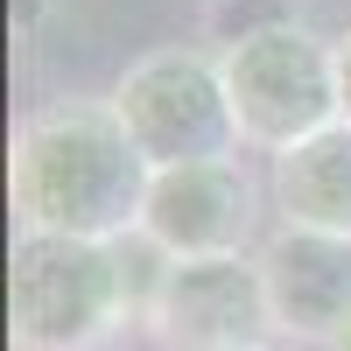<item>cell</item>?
<instances>
[{
	"label": "cell",
	"instance_id": "5b68a950",
	"mask_svg": "<svg viewBox=\"0 0 351 351\" xmlns=\"http://www.w3.org/2000/svg\"><path fill=\"white\" fill-rule=\"evenodd\" d=\"M148 337L162 351H274V309L260 260H169L148 302Z\"/></svg>",
	"mask_w": 351,
	"mask_h": 351
},
{
	"label": "cell",
	"instance_id": "7a4b0ae2",
	"mask_svg": "<svg viewBox=\"0 0 351 351\" xmlns=\"http://www.w3.org/2000/svg\"><path fill=\"white\" fill-rule=\"evenodd\" d=\"M169 260L148 239L99 246L14 232L8 253V330L14 351H106L127 324H141Z\"/></svg>",
	"mask_w": 351,
	"mask_h": 351
},
{
	"label": "cell",
	"instance_id": "277c9868",
	"mask_svg": "<svg viewBox=\"0 0 351 351\" xmlns=\"http://www.w3.org/2000/svg\"><path fill=\"white\" fill-rule=\"evenodd\" d=\"M112 106L134 134L148 169H183V162H232L246 148L232 120V92L218 71V49L197 43H155L148 56L112 77Z\"/></svg>",
	"mask_w": 351,
	"mask_h": 351
},
{
	"label": "cell",
	"instance_id": "8992f818",
	"mask_svg": "<svg viewBox=\"0 0 351 351\" xmlns=\"http://www.w3.org/2000/svg\"><path fill=\"white\" fill-rule=\"evenodd\" d=\"M141 239L162 260H239L260 239V190L239 169V155L155 169L148 211H141Z\"/></svg>",
	"mask_w": 351,
	"mask_h": 351
},
{
	"label": "cell",
	"instance_id": "ba28073f",
	"mask_svg": "<svg viewBox=\"0 0 351 351\" xmlns=\"http://www.w3.org/2000/svg\"><path fill=\"white\" fill-rule=\"evenodd\" d=\"M274 211L281 225H302V232H337V239H351V127H324L309 134L302 148L274 155Z\"/></svg>",
	"mask_w": 351,
	"mask_h": 351
},
{
	"label": "cell",
	"instance_id": "30bf717a",
	"mask_svg": "<svg viewBox=\"0 0 351 351\" xmlns=\"http://www.w3.org/2000/svg\"><path fill=\"white\" fill-rule=\"evenodd\" d=\"M337 351H351V330H344V344H337Z\"/></svg>",
	"mask_w": 351,
	"mask_h": 351
},
{
	"label": "cell",
	"instance_id": "6da1fadb",
	"mask_svg": "<svg viewBox=\"0 0 351 351\" xmlns=\"http://www.w3.org/2000/svg\"><path fill=\"white\" fill-rule=\"evenodd\" d=\"M155 169L134 148V134L112 99L64 92L21 112L8 148V204L21 232H56V239H99L127 246L141 239Z\"/></svg>",
	"mask_w": 351,
	"mask_h": 351
},
{
	"label": "cell",
	"instance_id": "3957f363",
	"mask_svg": "<svg viewBox=\"0 0 351 351\" xmlns=\"http://www.w3.org/2000/svg\"><path fill=\"white\" fill-rule=\"evenodd\" d=\"M218 71L239 141L260 155H288L309 134L337 127V36H316L295 14L246 21L239 36H225Z\"/></svg>",
	"mask_w": 351,
	"mask_h": 351
},
{
	"label": "cell",
	"instance_id": "9c48e42d",
	"mask_svg": "<svg viewBox=\"0 0 351 351\" xmlns=\"http://www.w3.org/2000/svg\"><path fill=\"white\" fill-rule=\"evenodd\" d=\"M337 120L351 127V28L337 36Z\"/></svg>",
	"mask_w": 351,
	"mask_h": 351
},
{
	"label": "cell",
	"instance_id": "52a82bcc",
	"mask_svg": "<svg viewBox=\"0 0 351 351\" xmlns=\"http://www.w3.org/2000/svg\"><path fill=\"white\" fill-rule=\"evenodd\" d=\"M253 260H260V288H267V309H274V337L337 351L351 330V239L274 225Z\"/></svg>",
	"mask_w": 351,
	"mask_h": 351
}]
</instances>
